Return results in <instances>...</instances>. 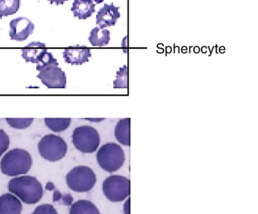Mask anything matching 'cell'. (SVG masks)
<instances>
[{"mask_svg":"<svg viewBox=\"0 0 258 214\" xmlns=\"http://www.w3.org/2000/svg\"><path fill=\"white\" fill-rule=\"evenodd\" d=\"M119 10V7L114 6L113 4H104L96 15V24L101 29L114 26L117 20L121 17Z\"/></svg>","mask_w":258,"mask_h":214,"instance_id":"8fae6325","label":"cell"},{"mask_svg":"<svg viewBox=\"0 0 258 214\" xmlns=\"http://www.w3.org/2000/svg\"><path fill=\"white\" fill-rule=\"evenodd\" d=\"M93 0H74L71 11L79 20H86L95 12Z\"/></svg>","mask_w":258,"mask_h":214,"instance_id":"5bb4252c","label":"cell"},{"mask_svg":"<svg viewBox=\"0 0 258 214\" xmlns=\"http://www.w3.org/2000/svg\"><path fill=\"white\" fill-rule=\"evenodd\" d=\"M111 38V33L108 30L96 27L91 30L89 40L94 47H104L108 45Z\"/></svg>","mask_w":258,"mask_h":214,"instance_id":"2e32d148","label":"cell"},{"mask_svg":"<svg viewBox=\"0 0 258 214\" xmlns=\"http://www.w3.org/2000/svg\"><path fill=\"white\" fill-rule=\"evenodd\" d=\"M96 182L95 173L90 167L83 165L73 168L66 175V183L74 192H89L94 187Z\"/></svg>","mask_w":258,"mask_h":214,"instance_id":"277c9868","label":"cell"},{"mask_svg":"<svg viewBox=\"0 0 258 214\" xmlns=\"http://www.w3.org/2000/svg\"><path fill=\"white\" fill-rule=\"evenodd\" d=\"M91 56L90 48L79 45L69 47L63 52L65 62L73 65H81L88 62Z\"/></svg>","mask_w":258,"mask_h":214,"instance_id":"30bf717a","label":"cell"},{"mask_svg":"<svg viewBox=\"0 0 258 214\" xmlns=\"http://www.w3.org/2000/svg\"><path fill=\"white\" fill-rule=\"evenodd\" d=\"M130 118L120 120L114 129L117 141L125 146H130Z\"/></svg>","mask_w":258,"mask_h":214,"instance_id":"9a60e30c","label":"cell"},{"mask_svg":"<svg viewBox=\"0 0 258 214\" xmlns=\"http://www.w3.org/2000/svg\"><path fill=\"white\" fill-rule=\"evenodd\" d=\"M70 214H101L98 207L91 201L79 200L70 208Z\"/></svg>","mask_w":258,"mask_h":214,"instance_id":"e0dca14e","label":"cell"},{"mask_svg":"<svg viewBox=\"0 0 258 214\" xmlns=\"http://www.w3.org/2000/svg\"><path fill=\"white\" fill-rule=\"evenodd\" d=\"M51 65H58L57 59L53 57L52 53L47 52L45 53L42 60L37 63L36 69L38 71L42 70V68L47 67Z\"/></svg>","mask_w":258,"mask_h":214,"instance_id":"7402d4cb","label":"cell"},{"mask_svg":"<svg viewBox=\"0 0 258 214\" xmlns=\"http://www.w3.org/2000/svg\"><path fill=\"white\" fill-rule=\"evenodd\" d=\"M94 1L97 4H99L103 2L104 0H94Z\"/></svg>","mask_w":258,"mask_h":214,"instance_id":"4dcf8cb0","label":"cell"},{"mask_svg":"<svg viewBox=\"0 0 258 214\" xmlns=\"http://www.w3.org/2000/svg\"><path fill=\"white\" fill-rule=\"evenodd\" d=\"M46 189L48 190H53L55 189V185L52 182H48L45 186Z\"/></svg>","mask_w":258,"mask_h":214,"instance_id":"f1b7e54d","label":"cell"},{"mask_svg":"<svg viewBox=\"0 0 258 214\" xmlns=\"http://www.w3.org/2000/svg\"><path fill=\"white\" fill-rule=\"evenodd\" d=\"M123 212L124 214H130V198H127L125 201L123 206Z\"/></svg>","mask_w":258,"mask_h":214,"instance_id":"484cf974","label":"cell"},{"mask_svg":"<svg viewBox=\"0 0 258 214\" xmlns=\"http://www.w3.org/2000/svg\"><path fill=\"white\" fill-rule=\"evenodd\" d=\"M40 156L49 162H57L63 159L68 152V145L62 137L48 134L42 137L38 144Z\"/></svg>","mask_w":258,"mask_h":214,"instance_id":"5b68a950","label":"cell"},{"mask_svg":"<svg viewBox=\"0 0 258 214\" xmlns=\"http://www.w3.org/2000/svg\"><path fill=\"white\" fill-rule=\"evenodd\" d=\"M23 205L12 193H5L0 197V214H21Z\"/></svg>","mask_w":258,"mask_h":214,"instance_id":"4fadbf2b","label":"cell"},{"mask_svg":"<svg viewBox=\"0 0 258 214\" xmlns=\"http://www.w3.org/2000/svg\"><path fill=\"white\" fill-rule=\"evenodd\" d=\"M35 25L29 19L18 17L10 23V37L12 40L22 42L34 32Z\"/></svg>","mask_w":258,"mask_h":214,"instance_id":"9c48e42d","label":"cell"},{"mask_svg":"<svg viewBox=\"0 0 258 214\" xmlns=\"http://www.w3.org/2000/svg\"><path fill=\"white\" fill-rule=\"evenodd\" d=\"M32 166V157L30 153L18 148L8 152L0 162L2 172L10 177L26 174Z\"/></svg>","mask_w":258,"mask_h":214,"instance_id":"7a4b0ae2","label":"cell"},{"mask_svg":"<svg viewBox=\"0 0 258 214\" xmlns=\"http://www.w3.org/2000/svg\"><path fill=\"white\" fill-rule=\"evenodd\" d=\"M7 123L12 128L23 130L28 128L32 124L33 119H6Z\"/></svg>","mask_w":258,"mask_h":214,"instance_id":"44dd1931","label":"cell"},{"mask_svg":"<svg viewBox=\"0 0 258 214\" xmlns=\"http://www.w3.org/2000/svg\"><path fill=\"white\" fill-rule=\"evenodd\" d=\"M103 190L104 195L111 202H122L130 195V180L121 175H111L104 180Z\"/></svg>","mask_w":258,"mask_h":214,"instance_id":"52a82bcc","label":"cell"},{"mask_svg":"<svg viewBox=\"0 0 258 214\" xmlns=\"http://www.w3.org/2000/svg\"><path fill=\"white\" fill-rule=\"evenodd\" d=\"M22 57L26 62L38 63L42 60L48 50L45 43L33 42L22 50Z\"/></svg>","mask_w":258,"mask_h":214,"instance_id":"7c38bea8","label":"cell"},{"mask_svg":"<svg viewBox=\"0 0 258 214\" xmlns=\"http://www.w3.org/2000/svg\"><path fill=\"white\" fill-rule=\"evenodd\" d=\"M99 166L112 173L121 169L125 162V154L122 147L115 143H107L98 150L96 154Z\"/></svg>","mask_w":258,"mask_h":214,"instance_id":"3957f363","label":"cell"},{"mask_svg":"<svg viewBox=\"0 0 258 214\" xmlns=\"http://www.w3.org/2000/svg\"><path fill=\"white\" fill-rule=\"evenodd\" d=\"M48 1H49L51 4H55L58 5H63L66 1H68V0H48Z\"/></svg>","mask_w":258,"mask_h":214,"instance_id":"83f0119b","label":"cell"},{"mask_svg":"<svg viewBox=\"0 0 258 214\" xmlns=\"http://www.w3.org/2000/svg\"><path fill=\"white\" fill-rule=\"evenodd\" d=\"M113 86L114 88H127L128 86V71L126 65L120 68L119 71H117Z\"/></svg>","mask_w":258,"mask_h":214,"instance_id":"ffe728a7","label":"cell"},{"mask_svg":"<svg viewBox=\"0 0 258 214\" xmlns=\"http://www.w3.org/2000/svg\"><path fill=\"white\" fill-rule=\"evenodd\" d=\"M62 199L63 203L66 205H71L73 202V197H71L70 194H67L62 196Z\"/></svg>","mask_w":258,"mask_h":214,"instance_id":"d4e9b609","label":"cell"},{"mask_svg":"<svg viewBox=\"0 0 258 214\" xmlns=\"http://www.w3.org/2000/svg\"><path fill=\"white\" fill-rule=\"evenodd\" d=\"M46 126L54 132H60L66 131L70 127L71 119H45Z\"/></svg>","mask_w":258,"mask_h":214,"instance_id":"d6986e66","label":"cell"},{"mask_svg":"<svg viewBox=\"0 0 258 214\" xmlns=\"http://www.w3.org/2000/svg\"><path fill=\"white\" fill-rule=\"evenodd\" d=\"M10 138L6 132L0 129V157L9 149Z\"/></svg>","mask_w":258,"mask_h":214,"instance_id":"603a6c76","label":"cell"},{"mask_svg":"<svg viewBox=\"0 0 258 214\" xmlns=\"http://www.w3.org/2000/svg\"><path fill=\"white\" fill-rule=\"evenodd\" d=\"M37 77L48 88H65L67 83L66 73L58 65H51L42 68Z\"/></svg>","mask_w":258,"mask_h":214,"instance_id":"ba28073f","label":"cell"},{"mask_svg":"<svg viewBox=\"0 0 258 214\" xmlns=\"http://www.w3.org/2000/svg\"><path fill=\"white\" fill-rule=\"evenodd\" d=\"M20 5V0H0V19L16 14Z\"/></svg>","mask_w":258,"mask_h":214,"instance_id":"ac0fdd59","label":"cell"},{"mask_svg":"<svg viewBox=\"0 0 258 214\" xmlns=\"http://www.w3.org/2000/svg\"><path fill=\"white\" fill-rule=\"evenodd\" d=\"M10 192L27 204H35L43 195L42 184L36 178L30 175L12 178L9 183Z\"/></svg>","mask_w":258,"mask_h":214,"instance_id":"6da1fadb","label":"cell"},{"mask_svg":"<svg viewBox=\"0 0 258 214\" xmlns=\"http://www.w3.org/2000/svg\"><path fill=\"white\" fill-rule=\"evenodd\" d=\"M32 214H58L53 205L42 204L35 208Z\"/></svg>","mask_w":258,"mask_h":214,"instance_id":"cb8c5ba5","label":"cell"},{"mask_svg":"<svg viewBox=\"0 0 258 214\" xmlns=\"http://www.w3.org/2000/svg\"><path fill=\"white\" fill-rule=\"evenodd\" d=\"M72 139L76 149L84 154L96 152L101 142L98 132L89 126L77 127L73 132Z\"/></svg>","mask_w":258,"mask_h":214,"instance_id":"8992f818","label":"cell"},{"mask_svg":"<svg viewBox=\"0 0 258 214\" xmlns=\"http://www.w3.org/2000/svg\"><path fill=\"white\" fill-rule=\"evenodd\" d=\"M86 120H88V121H92V122L96 121V122H99L104 121V119H86Z\"/></svg>","mask_w":258,"mask_h":214,"instance_id":"f546056e","label":"cell"},{"mask_svg":"<svg viewBox=\"0 0 258 214\" xmlns=\"http://www.w3.org/2000/svg\"><path fill=\"white\" fill-rule=\"evenodd\" d=\"M62 194L58 191L55 190L54 193H53V201L54 202H57V201L62 199Z\"/></svg>","mask_w":258,"mask_h":214,"instance_id":"4316f807","label":"cell"}]
</instances>
